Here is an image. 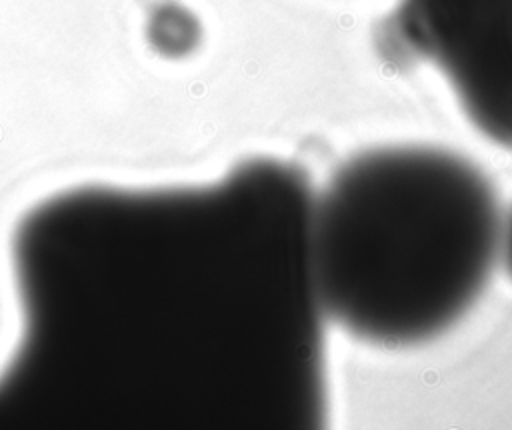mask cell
<instances>
[{"instance_id":"3957f363","label":"cell","mask_w":512,"mask_h":430,"mask_svg":"<svg viewBox=\"0 0 512 430\" xmlns=\"http://www.w3.org/2000/svg\"><path fill=\"white\" fill-rule=\"evenodd\" d=\"M394 62H424L490 142L512 150V0H398L380 32Z\"/></svg>"},{"instance_id":"7a4b0ae2","label":"cell","mask_w":512,"mask_h":430,"mask_svg":"<svg viewBox=\"0 0 512 430\" xmlns=\"http://www.w3.org/2000/svg\"><path fill=\"white\" fill-rule=\"evenodd\" d=\"M502 216L488 176L456 152L408 144L348 158L312 206L326 322L380 348L438 338L484 292Z\"/></svg>"},{"instance_id":"6da1fadb","label":"cell","mask_w":512,"mask_h":430,"mask_svg":"<svg viewBox=\"0 0 512 430\" xmlns=\"http://www.w3.org/2000/svg\"><path fill=\"white\" fill-rule=\"evenodd\" d=\"M312 206L302 168L252 158L206 186L34 210L0 430H328Z\"/></svg>"},{"instance_id":"277c9868","label":"cell","mask_w":512,"mask_h":430,"mask_svg":"<svg viewBox=\"0 0 512 430\" xmlns=\"http://www.w3.org/2000/svg\"><path fill=\"white\" fill-rule=\"evenodd\" d=\"M146 40L164 58H186L202 40V26L194 12L178 2H156L148 14Z\"/></svg>"},{"instance_id":"5b68a950","label":"cell","mask_w":512,"mask_h":430,"mask_svg":"<svg viewBox=\"0 0 512 430\" xmlns=\"http://www.w3.org/2000/svg\"><path fill=\"white\" fill-rule=\"evenodd\" d=\"M498 260L504 264L508 276L512 278V208L502 216V230H500V250Z\"/></svg>"}]
</instances>
